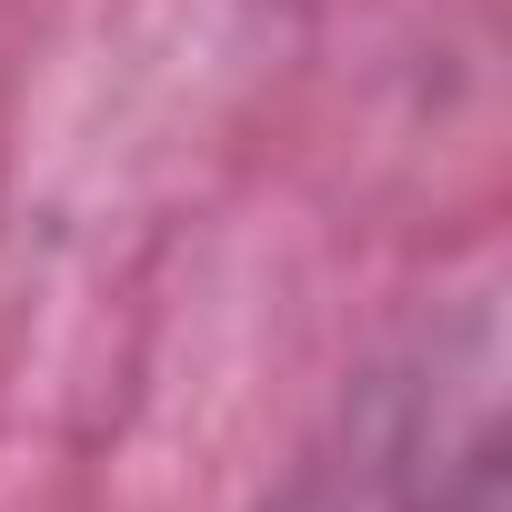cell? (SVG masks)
Wrapping results in <instances>:
<instances>
[{
	"label": "cell",
	"instance_id": "1",
	"mask_svg": "<svg viewBox=\"0 0 512 512\" xmlns=\"http://www.w3.org/2000/svg\"><path fill=\"white\" fill-rule=\"evenodd\" d=\"M262 512H502L492 322L432 332L402 372H372Z\"/></svg>",
	"mask_w": 512,
	"mask_h": 512
}]
</instances>
